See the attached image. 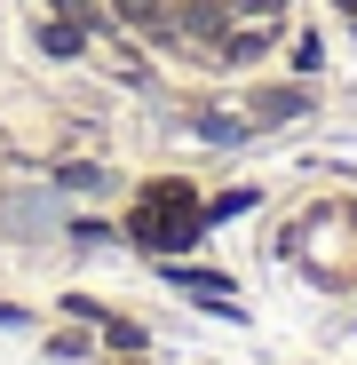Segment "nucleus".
I'll return each mask as SVG.
<instances>
[{"mask_svg": "<svg viewBox=\"0 0 357 365\" xmlns=\"http://www.w3.org/2000/svg\"><path fill=\"white\" fill-rule=\"evenodd\" d=\"M199 222H207V215L191 207V191H151V199H143V215H135V230L151 238V247H183Z\"/></svg>", "mask_w": 357, "mask_h": 365, "instance_id": "f257e3e1", "label": "nucleus"}]
</instances>
